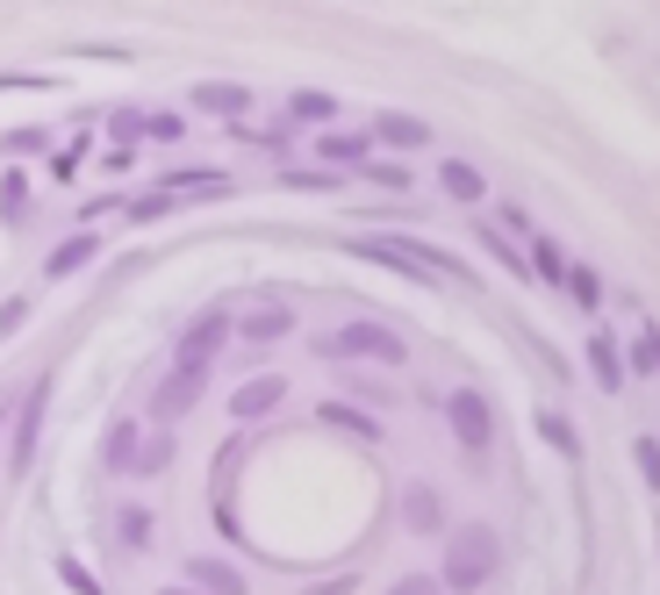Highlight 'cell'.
Wrapping results in <instances>:
<instances>
[{
  "instance_id": "cb8c5ba5",
  "label": "cell",
  "mask_w": 660,
  "mask_h": 595,
  "mask_svg": "<svg viewBox=\"0 0 660 595\" xmlns=\"http://www.w3.org/2000/svg\"><path fill=\"white\" fill-rule=\"evenodd\" d=\"M330 116H338L330 94H295V101H288V122H330Z\"/></svg>"
},
{
  "instance_id": "484cf974",
  "label": "cell",
  "mask_w": 660,
  "mask_h": 595,
  "mask_svg": "<svg viewBox=\"0 0 660 595\" xmlns=\"http://www.w3.org/2000/svg\"><path fill=\"white\" fill-rule=\"evenodd\" d=\"M632 466H639L646 488H660V438H632Z\"/></svg>"
},
{
  "instance_id": "8d00e7d4",
  "label": "cell",
  "mask_w": 660,
  "mask_h": 595,
  "mask_svg": "<svg viewBox=\"0 0 660 595\" xmlns=\"http://www.w3.org/2000/svg\"><path fill=\"white\" fill-rule=\"evenodd\" d=\"M388 595H445V588H438L431 574H402V581H395V588H388Z\"/></svg>"
},
{
  "instance_id": "4316f807",
  "label": "cell",
  "mask_w": 660,
  "mask_h": 595,
  "mask_svg": "<svg viewBox=\"0 0 660 595\" xmlns=\"http://www.w3.org/2000/svg\"><path fill=\"white\" fill-rule=\"evenodd\" d=\"M323 424H338V430H366V438H381V424H374V416H359V409H345V402H323Z\"/></svg>"
},
{
  "instance_id": "4dcf8cb0",
  "label": "cell",
  "mask_w": 660,
  "mask_h": 595,
  "mask_svg": "<svg viewBox=\"0 0 660 595\" xmlns=\"http://www.w3.org/2000/svg\"><path fill=\"white\" fill-rule=\"evenodd\" d=\"M166 466H173V445L151 438V445H137V466H130V474H166Z\"/></svg>"
},
{
  "instance_id": "603a6c76",
  "label": "cell",
  "mask_w": 660,
  "mask_h": 595,
  "mask_svg": "<svg viewBox=\"0 0 660 595\" xmlns=\"http://www.w3.org/2000/svg\"><path fill=\"white\" fill-rule=\"evenodd\" d=\"M194 388H201V374H180V366H173V374H166V388H158V409H187Z\"/></svg>"
},
{
  "instance_id": "30bf717a",
  "label": "cell",
  "mask_w": 660,
  "mask_h": 595,
  "mask_svg": "<svg viewBox=\"0 0 660 595\" xmlns=\"http://www.w3.org/2000/svg\"><path fill=\"white\" fill-rule=\"evenodd\" d=\"M137 445H144L137 416H115V424H108V438H101V460H108V474H130V466H137Z\"/></svg>"
},
{
  "instance_id": "83f0119b",
  "label": "cell",
  "mask_w": 660,
  "mask_h": 595,
  "mask_svg": "<svg viewBox=\"0 0 660 595\" xmlns=\"http://www.w3.org/2000/svg\"><path fill=\"white\" fill-rule=\"evenodd\" d=\"M108 136H115V151H130V144L144 136V116L137 108H115V116H108Z\"/></svg>"
},
{
  "instance_id": "e0dca14e",
  "label": "cell",
  "mask_w": 660,
  "mask_h": 595,
  "mask_svg": "<svg viewBox=\"0 0 660 595\" xmlns=\"http://www.w3.org/2000/svg\"><path fill=\"white\" fill-rule=\"evenodd\" d=\"M187 581L194 588H209V595H244V574L223 560H187Z\"/></svg>"
},
{
  "instance_id": "ffe728a7",
  "label": "cell",
  "mask_w": 660,
  "mask_h": 595,
  "mask_svg": "<svg viewBox=\"0 0 660 595\" xmlns=\"http://www.w3.org/2000/svg\"><path fill=\"white\" fill-rule=\"evenodd\" d=\"M632 366H639V374H660V324H653V316H639V338H632Z\"/></svg>"
},
{
  "instance_id": "e575fe53",
  "label": "cell",
  "mask_w": 660,
  "mask_h": 595,
  "mask_svg": "<svg viewBox=\"0 0 660 595\" xmlns=\"http://www.w3.org/2000/svg\"><path fill=\"white\" fill-rule=\"evenodd\" d=\"M22 324H29V302H22V294H15V302H0V338H15Z\"/></svg>"
},
{
  "instance_id": "9c48e42d",
  "label": "cell",
  "mask_w": 660,
  "mask_h": 595,
  "mask_svg": "<svg viewBox=\"0 0 660 595\" xmlns=\"http://www.w3.org/2000/svg\"><path fill=\"white\" fill-rule=\"evenodd\" d=\"M402 517H410V531H417V538H445V502H438L431 481H410V495H402Z\"/></svg>"
},
{
  "instance_id": "ba28073f",
  "label": "cell",
  "mask_w": 660,
  "mask_h": 595,
  "mask_svg": "<svg viewBox=\"0 0 660 595\" xmlns=\"http://www.w3.org/2000/svg\"><path fill=\"white\" fill-rule=\"evenodd\" d=\"M230 330H237L244 344H273L295 330V308L288 302H266V308H244V316H230Z\"/></svg>"
},
{
  "instance_id": "74e56055",
  "label": "cell",
  "mask_w": 660,
  "mask_h": 595,
  "mask_svg": "<svg viewBox=\"0 0 660 595\" xmlns=\"http://www.w3.org/2000/svg\"><path fill=\"white\" fill-rule=\"evenodd\" d=\"M352 588H359V581H345V574H338V581H316L309 595H352Z\"/></svg>"
},
{
  "instance_id": "3957f363",
  "label": "cell",
  "mask_w": 660,
  "mask_h": 595,
  "mask_svg": "<svg viewBox=\"0 0 660 595\" xmlns=\"http://www.w3.org/2000/svg\"><path fill=\"white\" fill-rule=\"evenodd\" d=\"M330 352H338V359H374V366H402V359H410V344H402L388 324H366V316H352V324L330 338Z\"/></svg>"
},
{
  "instance_id": "ac0fdd59",
  "label": "cell",
  "mask_w": 660,
  "mask_h": 595,
  "mask_svg": "<svg viewBox=\"0 0 660 595\" xmlns=\"http://www.w3.org/2000/svg\"><path fill=\"white\" fill-rule=\"evenodd\" d=\"M539 438L553 445L560 460H582V438H574V424L560 416V409H539Z\"/></svg>"
},
{
  "instance_id": "d6a6232c",
  "label": "cell",
  "mask_w": 660,
  "mask_h": 595,
  "mask_svg": "<svg viewBox=\"0 0 660 595\" xmlns=\"http://www.w3.org/2000/svg\"><path fill=\"white\" fill-rule=\"evenodd\" d=\"M280 187H302V194H330V187H338V172H295V166H288V172H280Z\"/></svg>"
},
{
  "instance_id": "8992f818",
  "label": "cell",
  "mask_w": 660,
  "mask_h": 595,
  "mask_svg": "<svg viewBox=\"0 0 660 595\" xmlns=\"http://www.w3.org/2000/svg\"><path fill=\"white\" fill-rule=\"evenodd\" d=\"M44 409H51V380H36V388L22 394V409H15V445H8V466H15V474H29V460H36V438H44Z\"/></svg>"
},
{
  "instance_id": "4fadbf2b",
  "label": "cell",
  "mask_w": 660,
  "mask_h": 595,
  "mask_svg": "<svg viewBox=\"0 0 660 595\" xmlns=\"http://www.w3.org/2000/svg\"><path fill=\"white\" fill-rule=\"evenodd\" d=\"M94 258H101V238H87V230H80V238H65L51 258H44V272H51V280H65V272L94 266Z\"/></svg>"
},
{
  "instance_id": "6da1fadb",
  "label": "cell",
  "mask_w": 660,
  "mask_h": 595,
  "mask_svg": "<svg viewBox=\"0 0 660 595\" xmlns=\"http://www.w3.org/2000/svg\"><path fill=\"white\" fill-rule=\"evenodd\" d=\"M496 567H503V538H496V524H460V531H445V574H438V588L474 595V588L496 581Z\"/></svg>"
},
{
  "instance_id": "52a82bcc",
  "label": "cell",
  "mask_w": 660,
  "mask_h": 595,
  "mask_svg": "<svg viewBox=\"0 0 660 595\" xmlns=\"http://www.w3.org/2000/svg\"><path fill=\"white\" fill-rule=\"evenodd\" d=\"M280 402H288V380H280V374H259V380H244V388L230 394V416H237V424H259V416H273Z\"/></svg>"
},
{
  "instance_id": "8fae6325",
  "label": "cell",
  "mask_w": 660,
  "mask_h": 595,
  "mask_svg": "<svg viewBox=\"0 0 660 595\" xmlns=\"http://www.w3.org/2000/svg\"><path fill=\"white\" fill-rule=\"evenodd\" d=\"M366 136H374V144H388V151H417V144H431V122H417V116H381Z\"/></svg>"
},
{
  "instance_id": "44dd1931",
  "label": "cell",
  "mask_w": 660,
  "mask_h": 595,
  "mask_svg": "<svg viewBox=\"0 0 660 595\" xmlns=\"http://www.w3.org/2000/svg\"><path fill=\"white\" fill-rule=\"evenodd\" d=\"M115 545L144 552V545H151V510H122V517H115Z\"/></svg>"
},
{
  "instance_id": "d6986e66",
  "label": "cell",
  "mask_w": 660,
  "mask_h": 595,
  "mask_svg": "<svg viewBox=\"0 0 660 595\" xmlns=\"http://www.w3.org/2000/svg\"><path fill=\"white\" fill-rule=\"evenodd\" d=\"M166 208H180V194H173V180H158V194H137V202L122 208V216H130V222H158V216H166Z\"/></svg>"
},
{
  "instance_id": "836d02e7",
  "label": "cell",
  "mask_w": 660,
  "mask_h": 595,
  "mask_svg": "<svg viewBox=\"0 0 660 595\" xmlns=\"http://www.w3.org/2000/svg\"><path fill=\"white\" fill-rule=\"evenodd\" d=\"M0 208H8V216H22V208H29V180H22V172H8V180H0Z\"/></svg>"
},
{
  "instance_id": "ab89813d",
  "label": "cell",
  "mask_w": 660,
  "mask_h": 595,
  "mask_svg": "<svg viewBox=\"0 0 660 595\" xmlns=\"http://www.w3.org/2000/svg\"><path fill=\"white\" fill-rule=\"evenodd\" d=\"M653 531H660V524H653Z\"/></svg>"
},
{
  "instance_id": "5b68a950",
  "label": "cell",
  "mask_w": 660,
  "mask_h": 595,
  "mask_svg": "<svg viewBox=\"0 0 660 595\" xmlns=\"http://www.w3.org/2000/svg\"><path fill=\"white\" fill-rule=\"evenodd\" d=\"M445 424H452V438L467 445L474 460H481L488 445H496V416H488V402H481V394H474V388H460V394H452V402H445Z\"/></svg>"
},
{
  "instance_id": "9a60e30c",
  "label": "cell",
  "mask_w": 660,
  "mask_h": 595,
  "mask_svg": "<svg viewBox=\"0 0 660 595\" xmlns=\"http://www.w3.org/2000/svg\"><path fill=\"white\" fill-rule=\"evenodd\" d=\"M438 187H445L452 202H481V194H488V180L467 166V158H445V166H438Z\"/></svg>"
},
{
  "instance_id": "1f68e13d",
  "label": "cell",
  "mask_w": 660,
  "mask_h": 595,
  "mask_svg": "<svg viewBox=\"0 0 660 595\" xmlns=\"http://www.w3.org/2000/svg\"><path fill=\"white\" fill-rule=\"evenodd\" d=\"M144 136H151V144H180V136H187V116H144Z\"/></svg>"
},
{
  "instance_id": "f35d334b",
  "label": "cell",
  "mask_w": 660,
  "mask_h": 595,
  "mask_svg": "<svg viewBox=\"0 0 660 595\" xmlns=\"http://www.w3.org/2000/svg\"><path fill=\"white\" fill-rule=\"evenodd\" d=\"M158 595H194V588H158Z\"/></svg>"
},
{
  "instance_id": "2e32d148",
  "label": "cell",
  "mask_w": 660,
  "mask_h": 595,
  "mask_svg": "<svg viewBox=\"0 0 660 595\" xmlns=\"http://www.w3.org/2000/svg\"><path fill=\"white\" fill-rule=\"evenodd\" d=\"M366 151H374L366 130H330L323 136V166H366Z\"/></svg>"
},
{
  "instance_id": "d590c367",
  "label": "cell",
  "mask_w": 660,
  "mask_h": 595,
  "mask_svg": "<svg viewBox=\"0 0 660 595\" xmlns=\"http://www.w3.org/2000/svg\"><path fill=\"white\" fill-rule=\"evenodd\" d=\"M80 151H87V144H65V151H58V158H51V180H58V187H65L72 172H80Z\"/></svg>"
},
{
  "instance_id": "277c9868",
  "label": "cell",
  "mask_w": 660,
  "mask_h": 595,
  "mask_svg": "<svg viewBox=\"0 0 660 595\" xmlns=\"http://www.w3.org/2000/svg\"><path fill=\"white\" fill-rule=\"evenodd\" d=\"M223 338H230V308H201L187 330H180V374H209V359L223 352Z\"/></svg>"
},
{
  "instance_id": "7402d4cb",
  "label": "cell",
  "mask_w": 660,
  "mask_h": 595,
  "mask_svg": "<svg viewBox=\"0 0 660 595\" xmlns=\"http://www.w3.org/2000/svg\"><path fill=\"white\" fill-rule=\"evenodd\" d=\"M567 294L582 308H603V280H596V266H567Z\"/></svg>"
},
{
  "instance_id": "f546056e",
  "label": "cell",
  "mask_w": 660,
  "mask_h": 595,
  "mask_svg": "<svg viewBox=\"0 0 660 595\" xmlns=\"http://www.w3.org/2000/svg\"><path fill=\"white\" fill-rule=\"evenodd\" d=\"M531 266H539L546 280H567V252H560L553 238H539V244H531Z\"/></svg>"
},
{
  "instance_id": "7a4b0ae2",
  "label": "cell",
  "mask_w": 660,
  "mask_h": 595,
  "mask_svg": "<svg viewBox=\"0 0 660 595\" xmlns=\"http://www.w3.org/2000/svg\"><path fill=\"white\" fill-rule=\"evenodd\" d=\"M352 252H359V258H374V266H388V272H402V280H417V288H438V280H452V272H460L452 258L424 252V244H410V252H402L395 238H359Z\"/></svg>"
},
{
  "instance_id": "5bb4252c",
  "label": "cell",
  "mask_w": 660,
  "mask_h": 595,
  "mask_svg": "<svg viewBox=\"0 0 660 595\" xmlns=\"http://www.w3.org/2000/svg\"><path fill=\"white\" fill-rule=\"evenodd\" d=\"M589 374H596V388H603V394H618V388H625V352H618L610 338H589Z\"/></svg>"
},
{
  "instance_id": "f1b7e54d",
  "label": "cell",
  "mask_w": 660,
  "mask_h": 595,
  "mask_svg": "<svg viewBox=\"0 0 660 595\" xmlns=\"http://www.w3.org/2000/svg\"><path fill=\"white\" fill-rule=\"evenodd\" d=\"M481 244H488V258H496V266H510V272H517V280H524V252H517V244L503 238V230H481Z\"/></svg>"
},
{
  "instance_id": "7c38bea8",
  "label": "cell",
  "mask_w": 660,
  "mask_h": 595,
  "mask_svg": "<svg viewBox=\"0 0 660 595\" xmlns=\"http://www.w3.org/2000/svg\"><path fill=\"white\" fill-rule=\"evenodd\" d=\"M194 108H209V116L237 122L244 108H252V94H244V86H230V80H201V86H194Z\"/></svg>"
},
{
  "instance_id": "d4e9b609",
  "label": "cell",
  "mask_w": 660,
  "mask_h": 595,
  "mask_svg": "<svg viewBox=\"0 0 660 595\" xmlns=\"http://www.w3.org/2000/svg\"><path fill=\"white\" fill-rule=\"evenodd\" d=\"M58 581H65V588H72V595H108V588H101V581H94V574H87V567L72 560V552H58Z\"/></svg>"
}]
</instances>
